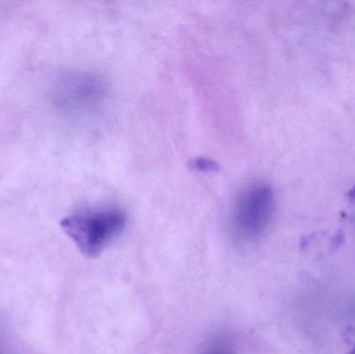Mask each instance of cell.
Masks as SVG:
<instances>
[{
	"label": "cell",
	"instance_id": "obj_1",
	"mask_svg": "<svg viewBox=\"0 0 355 354\" xmlns=\"http://www.w3.org/2000/svg\"><path fill=\"white\" fill-rule=\"evenodd\" d=\"M126 226V213L114 207L83 210L60 222L64 232L87 258L101 255L124 232Z\"/></svg>",
	"mask_w": 355,
	"mask_h": 354
},
{
	"label": "cell",
	"instance_id": "obj_2",
	"mask_svg": "<svg viewBox=\"0 0 355 354\" xmlns=\"http://www.w3.org/2000/svg\"><path fill=\"white\" fill-rule=\"evenodd\" d=\"M275 211V191L265 182H254L238 195L230 218L232 235L239 242L260 240L270 227Z\"/></svg>",
	"mask_w": 355,
	"mask_h": 354
},
{
	"label": "cell",
	"instance_id": "obj_3",
	"mask_svg": "<svg viewBox=\"0 0 355 354\" xmlns=\"http://www.w3.org/2000/svg\"><path fill=\"white\" fill-rule=\"evenodd\" d=\"M66 100L75 109L93 112L100 108L107 95V87L100 77L83 74L66 82Z\"/></svg>",
	"mask_w": 355,
	"mask_h": 354
},
{
	"label": "cell",
	"instance_id": "obj_4",
	"mask_svg": "<svg viewBox=\"0 0 355 354\" xmlns=\"http://www.w3.org/2000/svg\"><path fill=\"white\" fill-rule=\"evenodd\" d=\"M198 354H236L235 349L225 340H216L207 345Z\"/></svg>",
	"mask_w": 355,
	"mask_h": 354
},
{
	"label": "cell",
	"instance_id": "obj_5",
	"mask_svg": "<svg viewBox=\"0 0 355 354\" xmlns=\"http://www.w3.org/2000/svg\"><path fill=\"white\" fill-rule=\"evenodd\" d=\"M348 200H349L350 203L354 204L355 206V185L354 187H352V189H350L349 191H348Z\"/></svg>",
	"mask_w": 355,
	"mask_h": 354
},
{
	"label": "cell",
	"instance_id": "obj_6",
	"mask_svg": "<svg viewBox=\"0 0 355 354\" xmlns=\"http://www.w3.org/2000/svg\"><path fill=\"white\" fill-rule=\"evenodd\" d=\"M0 354H6V351H4L3 347L1 346V344H0Z\"/></svg>",
	"mask_w": 355,
	"mask_h": 354
},
{
	"label": "cell",
	"instance_id": "obj_7",
	"mask_svg": "<svg viewBox=\"0 0 355 354\" xmlns=\"http://www.w3.org/2000/svg\"><path fill=\"white\" fill-rule=\"evenodd\" d=\"M348 354H355V347H354V349H352V351H350V353H348Z\"/></svg>",
	"mask_w": 355,
	"mask_h": 354
}]
</instances>
